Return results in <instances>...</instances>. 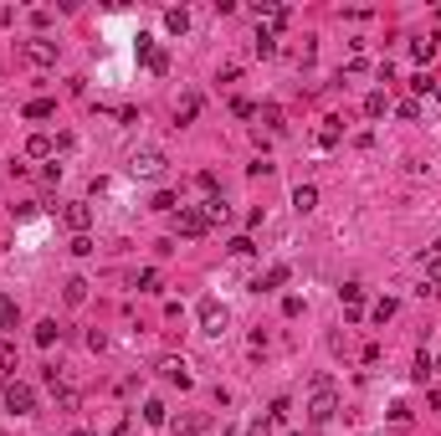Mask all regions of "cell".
Wrapping results in <instances>:
<instances>
[{
	"label": "cell",
	"instance_id": "1",
	"mask_svg": "<svg viewBox=\"0 0 441 436\" xmlns=\"http://www.w3.org/2000/svg\"><path fill=\"white\" fill-rule=\"evenodd\" d=\"M339 416V390H334V380L328 375H313V401H308V421H334Z\"/></svg>",
	"mask_w": 441,
	"mask_h": 436
},
{
	"label": "cell",
	"instance_id": "2",
	"mask_svg": "<svg viewBox=\"0 0 441 436\" xmlns=\"http://www.w3.org/2000/svg\"><path fill=\"white\" fill-rule=\"evenodd\" d=\"M164 149H134V155H128V174H134V180H160L164 174Z\"/></svg>",
	"mask_w": 441,
	"mask_h": 436
},
{
	"label": "cell",
	"instance_id": "3",
	"mask_svg": "<svg viewBox=\"0 0 441 436\" xmlns=\"http://www.w3.org/2000/svg\"><path fill=\"white\" fill-rule=\"evenodd\" d=\"M0 401H6V410H16V416H31L36 410V390L26 380H6L0 385Z\"/></svg>",
	"mask_w": 441,
	"mask_h": 436
},
{
	"label": "cell",
	"instance_id": "4",
	"mask_svg": "<svg viewBox=\"0 0 441 436\" xmlns=\"http://www.w3.org/2000/svg\"><path fill=\"white\" fill-rule=\"evenodd\" d=\"M174 226H180V236H206L211 231V221H206L201 206H180V211H174Z\"/></svg>",
	"mask_w": 441,
	"mask_h": 436
},
{
	"label": "cell",
	"instance_id": "5",
	"mask_svg": "<svg viewBox=\"0 0 441 436\" xmlns=\"http://www.w3.org/2000/svg\"><path fill=\"white\" fill-rule=\"evenodd\" d=\"M21 52H26V62H36V67H57V41L52 36H31Z\"/></svg>",
	"mask_w": 441,
	"mask_h": 436
},
{
	"label": "cell",
	"instance_id": "6",
	"mask_svg": "<svg viewBox=\"0 0 441 436\" xmlns=\"http://www.w3.org/2000/svg\"><path fill=\"white\" fill-rule=\"evenodd\" d=\"M226 323H231L226 308H220L216 298H206V303H201V329H206V334H226Z\"/></svg>",
	"mask_w": 441,
	"mask_h": 436
},
{
	"label": "cell",
	"instance_id": "7",
	"mask_svg": "<svg viewBox=\"0 0 441 436\" xmlns=\"http://www.w3.org/2000/svg\"><path fill=\"white\" fill-rule=\"evenodd\" d=\"M160 375H164L169 385H180V390H190V364H185L180 354H164V359H160Z\"/></svg>",
	"mask_w": 441,
	"mask_h": 436
},
{
	"label": "cell",
	"instance_id": "8",
	"mask_svg": "<svg viewBox=\"0 0 441 436\" xmlns=\"http://www.w3.org/2000/svg\"><path fill=\"white\" fill-rule=\"evenodd\" d=\"M62 221H67L77 236H87V226H93V206H87V201H72L67 211H62Z\"/></svg>",
	"mask_w": 441,
	"mask_h": 436
},
{
	"label": "cell",
	"instance_id": "9",
	"mask_svg": "<svg viewBox=\"0 0 441 436\" xmlns=\"http://www.w3.org/2000/svg\"><path fill=\"white\" fill-rule=\"evenodd\" d=\"M257 21H267L272 31H282V26L293 21V11H288V6H272V0H257Z\"/></svg>",
	"mask_w": 441,
	"mask_h": 436
},
{
	"label": "cell",
	"instance_id": "10",
	"mask_svg": "<svg viewBox=\"0 0 441 436\" xmlns=\"http://www.w3.org/2000/svg\"><path fill=\"white\" fill-rule=\"evenodd\" d=\"M436 52H441V36H411V57L421 62V67H426Z\"/></svg>",
	"mask_w": 441,
	"mask_h": 436
},
{
	"label": "cell",
	"instance_id": "11",
	"mask_svg": "<svg viewBox=\"0 0 441 436\" xmlns=\"http://www.w3.org/2000/svg\"><path fill=\"white\" fill-rule=\"evenodd\" d=\"M288 272H293L288 262H277V267H267V272L257 277V293H272V288H282V282H288Z\"/></svg>",
	"mask_w": 441,
	"mask_h": 436
},
{
	"label": "cell",
	"instance_id": "12",
	"mask_svg": "<svg viewBox=\"0 0 441 436\" xmlns=\"http://www.w3.org/2000/svg\"><path fill=\"white\" fill-rule=\"evenodd\" d=\"M164 31H169V36H185V31H190V11H185V6H169V11H164Z\"/></svg>",
	"mask_w": 441,
	"mask_h": 436
},
{
	"label": "cell",
	"instance_id": "13",
	"mask_svg": "<svg viewBox=\"0 0 441 436\" xmlns=\"http://www.w3.org/2000/svg\"><path fill=\"white\" fill-rule=\"evenodd\" d=\"M195 113H201V93H185V98H180V108H174V123L185 128V123H195Z\"/></svg>",
	"mask_w": 441,
	"mask_h": 436
},
{
	"label": "cell",
	"instance_id": "14",
	"mask_svg": "<svg viewBox=\"0 0 441 436\" xmlns=\"http://www.w3.org/2000/svg\"><path fill=\"white\" fill-rule=\"evenodd\" d=\"M26 155H31V160H52V155H57V144H52L47 134H31V139H26Z\"/></svg>",
	"mask_w": 441,
	"mask_h": 436
},
{
	"label": "cell",
	"instance_id": "15",
	"mask_svg": "<svg viewBox=\"0 0 441 436\" xmlns=\"http://www.w3.org/2000/svg\"><path fill=\"white\" fill-rule=\"evenodd\" d=\"M313 206H318V190H313V185H298V190H293V211H298V216H308Z\"/></svg>",
	"mask_w": 441,
	"mask_h": 436
},
{
	"label": "cell",
	"instance_id": "16",
	"mask_svg": "<svg viewBox=\"0 0 441 436\" xmlns=\"http://www.w3.org/2000/svg\"><path fill=\"white\" fill-rule=\"evenodd\" d=\"M206 416H180V421H174V436H206Z\"/></svg>",
	"mask_w": 441,
	"mask_h": 436
},
{
	"label": "cell",
	"instance_id": "17",
	"mask_svg": "<svg viewBox=\"0 0 441 436\" xmlns=\"http://www.w3.org/2000/svg\"><path fill=\"white\" fill-rule=\"evenodd\" d=\"M339 298H344V308H349V313H359V303H364V282H344Z\"/></svg>",
	"mask_w": 441,
	"mask_h": 436
},
{
	"label": "cell",
	"instance_id": "18",
	"mask_svg": "<svg viewBox=\"0 0 441 436\" xmlns=\"http://www.w3.org/2000/svg\"><path fill=\"white\" fill-rule=\"evenodd\" d=\"M252 47H257V57H272V52H277V31H272V26H257V41H252Z\"/></svg>",
	"mask_w": 441,
	"mask_h": 436
},
{
	"label": "cell",
	"instance_id": "19",
	"mask_svg": "<svg viewBox=\"0 0 441 436\" xmlns=\"http://www.w3.org/2000/svg\"><path fill=\"white\" fill-rule=\"evenodd\" d=\"M201 211H206V221H211V226H216V221H226V216H231L220 195H206V201H201Z\"/></svg>",
	"mask_w": 441,
	"mask_h": 436
},
{
	"label": "cell",
	"instance_id": "20",
	"mask_svg": "<svg viewBox=\"0 0 441 436\" xmlns=\"http://www.w3.org/2000/svg\"><path fill=\"white\" fill-rule=\"evenodd\" d=\"M144 67H149L154 77H164V72H169V52H164V47H154V52L144 57Z\"/></svg>",
	"mask_w": 441,
	"mask_h": 436
},
{
	"label": "cell",
	"instance_id": "21",
	"mask_svg": "<svg viewBox=\"0 0 441 436\" xmlns=\"http://www.w3.org/2000/svg\"><path fill=\"white\" fill-rule=\"evenodd\" d=\"M257 118L267 123L272 134H282V128H288V123H282V108H277V103H267V108H257Z\"/></svg>",
	"mask_w": 441,
	"mask_h": 436
},
{
	"label": "cell",
	"instance_id": "22",
	"mask_svg": "<svg viewBox=\"0 0 441 436\" xmlns=\"http://www.w3.org/2000/svg\"><path fill=\"white\" fill-rule=\"evenodd\" d=\"M57 334H62V329H57V318H41V323H36V344H41V349H52V344H57Z\"/></svg>",
	"mask_w": 441,
	"mask_h": 436
},
{
	"label": "cell",
	"instance_id": "23",
	"mask_svg": "<svg viewBox=\"0 0 441 436\" xmlns=\"http://www.w3.org/2000/svg\"><path fill=\"white\" fill-rule=\"evenodd\" d=\"M52 113H57L52 98H31V103H26V118H52Z\"/></svg>",
	"mask_w": 441,
	"mask_h": 436
},
{
	"label": "cell",
	"instance_id": "24",
	"mask_svg": "<svg viewBox=\"0 0 441 436\" xmlns=\"http://www.w3.org/2000/svg\"><path fill=\"white\" fill-rule=\"evenodd\" d=\"M144 421H149V426H164V421H169L164 401H144Z\"/></svg>",
	"mask_w": 441,
	"mask_h": 436
},
{
	"label": "cell",
	"instance_id": "25",
	"mask_svg": "<svg viewBox=\"0 0 441 436\" xmlns=\"http://www.w3.org/2000/svg\"><path fill=\"white\" fill-rule=\"evenodd\" d=\"M16 318H21L16 298H0V329H16Z\"/></svg>",
	"mask_w": 441,
	"mask_h": 436
},
{
	"label": "cell",
	"instance_id": "26",
	"mask_svg": "<svg viewBox=\"0 0 441 436\" xmlns=\"http://www.w3.org/2000/svg\"><path fill=\"white\" fill-rule=\"evenodd\" d=\"M385 108H390V103H385V93H380V87H374V93L364 98V118H380Z\"/></svg>",
	"mask_w": 441,
	"mask_h": 436
},
{
	"label": "cell",
	"instance_id": "27",
	"mask_svg": "<svg viewBox=\"0 0 441 436\" xmlns=\"http://www.w3.org/2000/svg\"><path fill=\"white\" fill-rule=\"evenodd\" d=\"M395 308H401V303H395V298H380V303H374L369 313H374V323H390V318H395Z\"/></svg>",
	"mask_w": 441,
	"mask_h": 436
},
{
	"label": "cell",
	"instance_id": "28",
	"mask_svg": "<svg viewBox=\"0 0 441 436\" xmlns=\"http://www.w3.org/2000/svg\"><path fill=\"white\" fill-rule=\"evenodd\" d=\"M134 288H139V293H160V272H154V267H144V272L134 277Z\"/></svg>",
	"mask_w": 441,
	"mask_h": 436
},
{
	"label": "cell",
	"instance_id": "29",
	"mask_svg": "<svg viewBox=\"0 0 441 436\" xmlns=\"http://www.w3.org/2000/svg\"><path fill=\"white\" fill-rule=\"evenodd\" d=\"M318 144H323V149H334V144H339V118H328V123L318 128Z\"/></svg>",
	"mask_w": 441,
	"mask_h": 436
},
{
	"label": "cell",
	"instance_id": "30",
	"mask_svg": "<svg viewBox=\"0 0 441 436\" xmlns=\"http://www.w3.org/2000/svg\"><path fill=\"white\" fill-rule=\"evenodd\" d=\"M426 375H436V359L426 354V349H421V359H415V380H421L426 385Z\"/></svg>",
	"mask_w": 441,
	"mask_h": 436
},
{
	"label": "cell",
	"instance_id": "31",
	"mask_svg": "<svg viewBox=\"0 0 441 436\" xmlns=\"http://www.w3.org/2000/svg\"><path fill=\"white\" fill-rule=\"evenodd\" d=\"M288 410H293V406H288V396H277V401H272V410H267V421H272V426H277V421H288Z\"/></svg>",
	"mask_w": 441,
	"mask_h": 436
},
{
	"label": "cell",
	"instance_id": "32",
	"mask_svg": "<svg viewBox=\"0 0 441 436\" xmlns=\"http://www.w3.org/2000/svg\"><path fill=\"white\" fill-rule=\"evenodd\" d=\"M87 298V282L82 277H67V303H82Z\"/></svg>",
	"mask_w": 441,
	"mask_h": 436
},
{
	"label": "cell",
	"instance_id": "33",
	"mask_svg": "<svg viewBox=\"0 0 441 436\" xmlns=\"http://www.w3.org/2000/svg\"><path fill=\"white\" fill-rule=\"evenodd\" d=\"M231 113H236V118H257V103H252V98H236Z\"/></svg>",
	"mask_w": 441,
	"mask_h": 436
},
{
	"label": "cell",
	"instance_id": "34",
	"mask_svg": "<svg viewBox=\"0 0 441 436\" xmlns=\"http://www.w3.org/2000/svg\"><path fill=\"white\" fill-rule=\"evenodd\" d=\"M0 369H16V344L0 339Z\"/></svg>",
	"mask_w": 441,
	"mask_h": 436
},
{
	"label": "cell",
	"instance_id": "35",
	"mask_svg": "<svg viewBox=\"0 0 441 436\" xmlns=\"http://www.w3.org/2000/svg\"><path fill=\"white\" fill-rule=\"evenodd\" d=\"M411 87H415V93H436V77H431V72H415Z\"/></svg>",
	"mask_w": 441,
	"mask_h": 436
},
{
	"label": "cell",
	"instance_id": "36",
	"mask_svg": "<svg viewBox=\"0 0 441 436\" xmlns=\"http://www.w3.org/2000/svg\"><path fill=\"white\" fill-rule=\"evenodd\" d=\"M154 211H180V201H174L169 190H160V195H154Z\"/></svg>",
	"mask_w": 441,
	"mask_h": 436
},
{
	"label": "cell",
	"instance_id": "37",
	"mask_svg": "<svg viewBox=\"0 0 441 436\" xmlns=\"http://www.w3.org/2000/svg\"><path fill=\"white\" fill-rule=\"evenodd\" d=\"M257 247H252V236H236V242H231V257H252Z\"/></svg>",
	"mask_w": 441,
	"mask_h": 436
},
{
	"label": "cell",
	"instance_id": "38",
	"mask_svg": "<svg viewBox=\"0 0 441 436\" xmlns=\"http://www.w3.org/2000/svg\"><path fill=\"white\" fill-rule=\"evenodd\" d=\"M431 98H436V103H441V82H436V93H431Z\"/></svg>",
	"mask_w": 441,
	"mask_h": 436
},
{
	"label": "cell",
	"instance_id": "39",
	"mask_svg": "<svg viewBox=\"0 0 441 436\" xmlns=\"http://www.w3.org/2000/svg\"><path fill=\"white\" fill-rule=\"evenodd\" d=\"M431 252H436V257H441V236H436V247H431Z\"/></svg>",
	"mask_w": 441,
	"mask_h": 436
},
{
	"label": "cell",
	"instance_id": "40",
	"mask_svg": "<svg viewBox=\"0 0 441 436\" xmlns=\"http://www.w3.org/2000/svg\"><path fill=\"white\" fill-rule=\"evenodd\" d=\"M118 436H134V431H128V426H123V431H118Z\"/></svg>",
	"mask_w": 441,
	"mask_h": 436
},
{
	"label": "cell",
	"instance_id": "41",
	"mask_svg": "<svg viewBox=\"0 0 441 436\" xmlns=\"http://www.w3.org/2000/svg\"><path fill=\"white\" fill-rule=\"evenodd\" d=\"M72 436H93V431H72Z\"/></svg>",
	"mask_w": 441,
	"mask_h": 436
}]
</instances>
